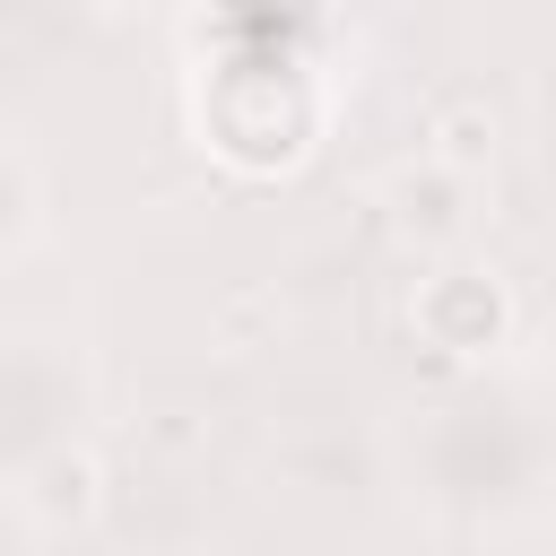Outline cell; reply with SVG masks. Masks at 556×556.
I'll list each match as a JSON object with an SVG mask.
<instances>
[{"label":"cell","instance_id":"cell-1","mask_svg":"<svg viewBox=\"0 0 556 556\" xmlns=\"http://www.w3.org/2000/svg\"><path fill=\"white\" fill-rule=\"evenodd\" d=\"M417 330H426L443 356H478V348L504 339V287L478 278V269H443V278H426V295H417Z\"/></svg>","mask_w":556,"mask_h":556}]
</instances>
